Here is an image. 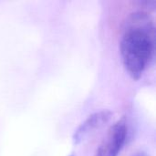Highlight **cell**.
<instances>
[{"label": "cell", "instance_id": "cell-1", "mask_svg": "<svg viewBox=\"0 0 156 156\" xmlns=\"http://www.w3.org/2000/svg\"><path fill=\"white\" fill-rule=\"evenodd\" d=\"M154 23L149 14L137 11L131 15L120 41V52L126 70L138 79L154 55Z\"/></svg>", "mask_w": 156, "mask_h": 156}, {"label": "cell", "instance_id": "cell-2", "mask_svg": "<svg viewBox=\"0 0 156 156\" xmlns=\"http://www.w3.org/2000/svg\"><path fill=\"white\" fill-rule=\"evenodd\" d=\"M127 136V126L124 121L115 122L97 148L94 156H118L122 149Z\"/></svg>", "mask_w": 156, "mask_h": 156}, {"label": "cell", "instance_id": "cell-3", "mask_svg": "<svg viewBox=\"0 0 156 156\" xmlns=\"http://www.w3.org/2000/svg\"><path fill=\"white\" fill-rule=\"evenodd\" d=\"M112 115V113L110 111L101 110L88 116L87 119L83 121L75 130L73 134L74 144H79L83 142L90 134L94 133L97 129L102 127L105 123H107L110 121Z\"/></svg>", "mask_w": 156, "mask_h": 156}, {"label": "cell", "instance_id": "cell-4", "mask_svg": "<svg viewBox=\"0 0 156 156\" xmlns=\"http://www.w3.org/2000/svg\"><path fill=\"white\" fill-rule=\"evenodd\" d=\"M132 156H150L147 153L144 152V151H138V152H135L133 154Z\"/></svg>", "mask_w": 156, "mask_h": 156}]
</instances>
